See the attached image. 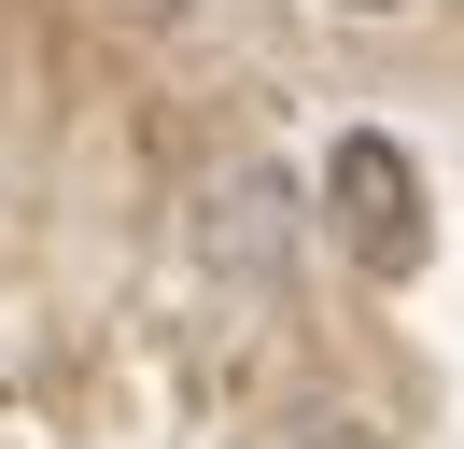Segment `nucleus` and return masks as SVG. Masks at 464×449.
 Listing matches in <instances>:
<instances>
[{
    "label": "nucleus",
    "instance_id": "obj_1",
    "mask_svg": "<svg viewBox=\"0 0 464 449\" xmlns=\"http://www.w3.org/2000/svg\"><path fill=\"white\" fill-rule=\"evenodd\" d=\"M324 211H338L352 267H380V281L422 267V168H408L380 127H338V155H324Z\"/></svg>",
    "mask_w": 464,
    "mask_h": 449
},
{
    "label": "nucleus",
    "instance_id": "obj_2",
    "mask_svg": "<svg viewBox=\"0 0 464 449\" xmlns=\"http://www.w3.org/2000/svg\"><path fill=\"white\" fill-rule=\"evenodd\" d=\"M198 253L239 281V295H282V267H295V183L267 155H239L226 183L198 196Z\"/></svg>",
    "mask_w": 464,
    "mask_h": 449
},
{
    "label": "nucleus",
    "instance_id": "obj_3",
    "mask_svg": "<svg viewBox=\"0 0 464 449\" xmlns=\"http://www.w3.org/2000/svg\"><path fill=\"white\" fill-rule=\"evenodd\" d=\"M254 449H394L380 421H352V407H310V421H267Z\"/></svg>",
    "mask_w": 464,
    "mask_h": 449
},
{
    "label": "nucleus",
    "instance_id": "obj_4",
    "mask_svg": "<svg viewBox=\"0 0 464 449\" xmlns=\"http://www.w3.org/2000/svg\"><path fill=\"white\" fill-rule=\"evenodd\" d=\"M324 14H366V28H394V14H408V0H324Z\"/></svg>",
    "mask_w": 464,
    "mask_h": 449
}]
</instances>
